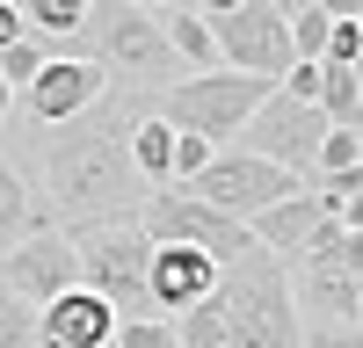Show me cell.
I'll return each mask as SVG.
<instances>
[{
    "instance_id": "ba28073f",
    "label": "cell",
    "mask_w": 363,
    "mask_h": 348,
    "mask_svg": "<svg viewBox=\"0 0 363 348\" xmlns=\"http://www.w3.org/2000/svg\"><path fill=\"white\" fill-rule=\"evenodd\" d=\"M87 37H95V66L102 73H124L138 87H174L182 80L167 37L153 29V8H131V0H116V8H87Z\"/></svg>"
},
{
    "instance_id": "5b68a950",
    "label": "cell",
    "mask_w": 363,
    "mask_h": 348,
    "mask_svg": "<svg viewBox=\"0 0 363 348\" xmlns=\"http://www.w3.org/2000/svg\"><path fill=\"white\" fill-rule=\"evenodd\" d=\"M66 240H73L87 298H102L116 319H145V261H153V240L138 232V218L80 225V232H66Z\"/></svg>"
},
{
    "instance_id": "9c48e42d",
    "label": "cell",
    "mask_w": 363,
    "mask_h": 348,
    "mask_svg": "<svg viewBox=\"0 0 363 348\" xmlns=\"http://www.w3.org/2000/svg\"><path fill=\"white\" fill-rule=\"evenodd\" d=\"M298 189H306L298 174L269 167V160H255V153H240V145L211 153V160H203V174L189 182V196H196V203H211V211H225L233 225H247V218H262V211H277V203H284V196H298Z\"/></svg>"
},
{
    "instance_id": "d4e9b609",
    "label": "cell",
    "mask_w": 363,
    "mask_h": 348,
    "mask_svg": "<svg viewBox=\"0 0 363 348\" xmlns=\"http://www.w3.org/2000/svg\"><path fill=\"white\" fill-rule=\"evenodd\" d=\"M109 348H174V327L167 319H124Z\"/></svg>"
},
{
    "instance_id": "7c38bea8",
    "label": "cell",
    "mask_w": 363,
    "mask_h": 348,
    "mask_svg": "<svg viewBox=\"0 0 363 348\" xmlns=\"http://www.w3.org/2000/svg\"><path fill=\"white\" fill-rule=\"evenodd\" d=\"M102 87H109V73L95 66V58L66 51V58H44V73L22 87V109H29V124L58 131V124H73V116L95 109V102H102Z\"/></svg>"
},
{
    "instance_id": "e0dca14e",
    "label": "cell",
    "mask_w": 363,
    "mask_h": 348,
    "mask_svg": "<svg viewBox=\"0 0 363 348\" xmlns=\"http://www.w3.org/2000/svg\"><path fill=\"white\" fill-rule=\"evenodd\" d=\"M124 153H131V167H138V182H145V189H174V182H167L174 131L160 124V116H138V124H131V138H124Z\"/></svg>"
},
{
    "instance_id": "9a60e30c",
    "label": "cell",
    "mask_w": 363,
    "mask_h": 348,
    "mask_svg": "<svg viewBox=\"0 0 363 348\" xmlns=\"http://www.w3.org/2000/svg\"><path fill=\"white\" fill-rule=\"evenodd\" d=\"M153 29L167 37L182 80H196V73H225L218 51H211V37H203V15H196V8H174V0H160V8H153Z\"/></svg>"
},
{
    "instance_id": "8fae6325",
    "label": "cell",
    "mask_w": 363,
    "mask_h": 348,
    "mask_svg": "<svg viewBox=\"0 0 363 348\" xmlns=\"http://www.w3.org/2000/svg\"><path fill=\"white\" fill-rule=\"evenodd\" d=\"M240 131H247V145H240V153H255V160L284 167V174H306L313 153H320V138H327L320 109H313V102H284V95H269Z\"/></svg>"
},
{
    "instance_id": "83f0119b",
    "label": "cell",
    "mask_w": 363,
    "mask_h": 348,
    "mask_svg": "<svg viewBox=\"0 0 363 348\" xmlns=\"http://www.w3.org/2000/svg\"><path fill=\"white\" fill-rule=\"evenodd\" d=\"M8 109H15V95H8V80H0V116H8Z\"/></svg>"
},
{
    "instance_id": "5bb4252c",
    "label": "cell",
    "mask_w": 363,
    "mask_h": 348,
    "mask_svg": "<svg viewBox=\"0 0 363 348\" xmlns=\"http://www.w3.org/2000/svg\"><path fill=\"white\" fill-rule=\"evenodd\" d=\"M116 319L102 298H87V290H66V298H51L37 312V348H109L116 341Z\"/></svg>"
},
{
    "instance_id": "603a6c76",
    "label": "cell",
    "mask_w": 363,
    "mask_h": 348,
    "mask_svg": "<svg viewBox=\"0 0 363 348\" xmlns=\"http://www.w3.org/2000/svg\"><path fill=\"white\" fill-rule=\"evenodd\" d=\"M44 58H51V51H44V44H29V37L0 51V80H8V95H15V87H29V80L44 73Z\"/></svg>"
},
{
    "instance_id": "30bf717a",
    "label": "cell",
    "mask_w": 363,
    "mask_h": 348,
    "mask_svg": "<svg viewBox=\"0 0 363 348\" xmlns=\"http://www.w3.org/2000/svg\"><path fill=\"white\" fill-rule=\"evenodd\" d=\"M0 290L8 298H22L29 312H44L51 298H66V290H80V261H73V240L58 225H37L22 247L0 254Z\"/></svg>"
},
{
    "instance_id": "cb8c5ba5",
    "label": "cell",
    "mask_w": 363,
    "mask_h": 348,
    "mask_svg": "<svg viewBox=\"0 0 363 348\" xmlns=\"http://www.w3.org/2000/svg\"><path fill=\"white\" fill-rule=\"evenodd\" d=\"M0 348H37V312L0 290Z\"/></svg>"
},
{
    "instance_id": "d6986e66",
    "label": "cell",
    "mask_w": 363,
    "mask_h": 348,
    "mask_svg": "<svg viewBox=\"0 0 363 348\" xmlns=\"http://www.w3.org/2000/svg\"><path fill=\"white\" fill-rule=\"evenodd\" d=\"M29 232H37V211H29V189H22V174L0 160V254L22 247Z\"/></svg>"
},
{
    "instance_id": "3957f363",
    "label": "cell",
    "mask_w": 363,
    "mask_h": 348,
    "mask_svg": "<svg viewBox=\"0 0 363 348\" xmlns=\"http://www.w3.org/2000/svg\"><path fill=\"white\" fill-rule=\"evenodd\" d=\"M284 283H291L298 312H320V327H356V312H363V232L320 225V240L298 261H284Z\"/></svg>"
},
{
    "instance_id": "4316f807",
    "label": "cell",
    "mask_w": 363,
    "mask_h": 348,
    "mask_svg": "<svg viewBox=\"0 0 363 348\" xmlns=\"http://www.w3.org/2000/svg\"><path fill=\"white\" fill-rule=\"evenodd\" d=\"M8 44H22V8L0 0V51H8Z\"/></svg>"
},
{
    "instance_id": "ac0fdd59",
    "label": "cell",
    "mask_w": 363,
    "mask_h": 348,
    "mask_svg": "<svg viewBox=\"0 0 363 348\" xmlns=\"http://www.w3.org/2000/svg\"><path fill=\"white\" fill-rule=\"evenodd\" d=\"M80 29H87V8H80V0H29V8H22V37L29 44H66V37H80Z\"/></svg>"
},
{
    "instance_id": "ffe728a7",
    "label": "cell",
    "mask_w": 363,
    "mask_h": 348,
    "mask_svg": "<svg viewBox=\"0 0 363 348\" xmlns=\"http://www.w3.org/2000/svg\"><path fill=\"white\" fill-rule=\"evenodd\" d=\"M284 22H291V66H320V44H327V22H335V8L298 0V8H284Z\"/></svg>"
},
{
    "instance_id": "52a82bcc",
    "label": "cell",
    "mask_w": 363,
    "mask_h": 348,
    "mask_svg": "<svg viewBox=\"0 0 363 348\" xmlns=\"http://www.w3.org/2000/svg\"><path fill=\"white\" fill-rule=\"evenodd\" d=\"M138 232L153 247H189V254H203V261H240V254H255V240H247V225H233L225 211H211V203H196L189 189H153L138 203Z\"/></svg>"
},
{
    "instance_id": "7a4b0ae2",
    "label": "cell",
    "mask_w": 363,
    "mask_h": 348,
    "mask_svg": "<svg viewBox=\"0 0 363 348\" xmlns=\"http://www.w3.org/2000/svg\"><path fill=\"white\" fill-rule=\"evenodd\" d=\"M211 334L218 348H298V305L284 283V261L269 254H240L211 283Z\"/></svg>"
},
{
    "instance_id": "8992f818",
    "label": "cell",
    "mask_w": 363,
    "mask_h": 348,
    "mask_svg": "<svg viewBox=\"0 0 363 348\" xmlns=\"http://www.w3.org/2000/svg\"><path fill=\"white\" fill-rule=\"evenodd\" d=\"M277 95V87H262V80H240V73H196V80H174L167 95H160V124L174 138H203L211 153H225L233 131L247 124V116Z\"/></svg>"
},
{
    "instance_id": "2e32d148",
    "label": "cell",
    "mask_w": 363,
    "mask_h": 348,
    "mask_svg": "<svg viewBox=\"0 0 363 348\" xmlns=\"http://www.w3.org/2000/svg\"><path fill=\"white\" fill-rule=\"evenodd\" d=\"M313 109H320L327 131H356V124H363V80H356V66H320Z\"/></svg>"
},
{
    "instance_id": "4fadbf2b",
    "label": "cell",
    "mask_w": 363,
    "mask_h": 348,
    "mask_svg": "<svg viewBox=\"0 0 363 348\" xmlns=\"http://www.w3.org/2000/svg\"><path fill=\"white\" fill-rule=\"evenodd\" d=\"M211 283H218V261H203L189 247H153V261H145V319H174L196 312L211 298Z\"/></svg>"
},
{
    "instance_id": "7402d4cb",
    "label": "cell",
    "mask_w": 363,
    "mask_h": 348,
    "mask_svg": "<svg viewBox=\"0 0 363 348\" xmlns=\"http://www.w3.org/2000/svg\"><path fill=\"white\" fill-rule=\"evenodd\" d=\"M356 51H363V8L349 0V8H335V22H327L320 66H356Z\"/></svg>"
},
{
    "instance_id": "6da1fadb",
    "label": "cell",
    "mask_w": 363,
    "mask_h": 348,
    "mask_svg": "<svg viewBox=\"0 0 363 348\" xmlns=\"http://www.w3.org/2000/svg\"><path fill=\"white\" fill-rule=\"evenodd\" d=\"M138 116H153V109L116 102V109H87V116H73V124H58V131H51V145H44L51 225L66 218V232H80V225L138 218V203L153 196V189L138 182L131 153H124V138H131Z\"/></svg>"
},
{
    "instance_id": "44dd1931",
    "label": "cell",
    "mask_w": 363,
    "mask_h": 348,
    "mask_svg": "<svg viewBox=\"0 0 363 348\" xmlns=\"http://www.w3.org/2000/svg\"><path fill=\"white\" fill-rule=\"evenodd\" d=\"M313 174H320V182H349V174H363V138L356 131H327L320 153H313Z\"/></svg>"
},
{
    "instance_id": "484cf974",
    "label": "cell",
    "mask_w": 363,
    "mask_h": 348,
    "mask_svg": "<svg viewBox=\"0 0 363 348\" xmlns=\"http://www.w3.org/2000/svg\"><path fill=\"white\" fill-rule=\"evenodd\" d=\"M298 348H363L356 327H313V334H298Z\"/></svg>"
},
{
    "instance_id": "277c9868",
    "label": "cell",
    "mask_w": 363,
    "mask_h": 348,
    "mask_svg": "<svg viewBox=\"0 0 363 348\" xmlns=\"http://www.w3.org/2000/svg\"><path fill=\"white\" fill-rule=\"evenodd\" d=\"M196 15L225 73L262 80V87H277L291 73V22L277 0H218V8H196Z\"/></svg>"
}]
</instances>
